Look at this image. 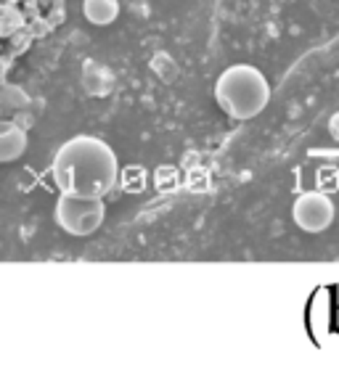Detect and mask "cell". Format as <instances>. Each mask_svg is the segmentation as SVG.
<instances>
[{
  "label": "cell",
  "mask_w": 339,
  "mask_h": 365,
  "mask_svg": "<svg viewBox=\"0 0 339 365\" xmlns=\"http://www.w3.org/2000/svg\"><path fill=\"white\" fill-rule=\"evenodd\" d=\"M51 175L61 193L103 199L119 182V159L101 138L77 135L56 151Z\"/></svg>",
  "instance_id": "1"
},
{
  "label": "cell",
  "mask_w": 339,
  "mask_h": 365,
  "mask_svg": "<svg viewBox=\"0 0 339 365\" xmlns=\"http://www.w3.org/2000/svg\"><path fill=\"white\" fill-rule=\"evenodd\" d=\"M215 103L231 119H252L270 103V83L252 64H233L215 83Z\"/></svg>",
  "instance_id": "2"
},
{
  "label": "cell",
  "mask_w": 339,
  "mask_h": 365,
  "mask_svg": "<svg viewBox=\"0 0 339 365\" xmlns=\"http://www.w3.org/2000/svg\"><path fill=\"white\" fill-rule=\"evenodd\" d=\"M106 204L98 196H77V193H61L56 201L54 220L56 225L69 236H91L103 225Z\"/></svg>",
  "instance_id": "3"
},
{
  "label": "cell",
  "mask_w": 339,
  "mask_h": 365,
  "mask_svg": "<svg viewBox=\"0 0 339 365\" xmlns=\"http://www.w3.org/2000/svg\"><path fill=\"white\" fill-rule=\"evenodd\" d=\"M27 151V135L14 122H0V162H16Z\"/></svg>",
  "instance_id": "5"
},
{
  "label": "cell",
  "mask_w": 339,
  "mask_h": 365,
  "mask_svg": "<svg viewBox=\"0 0 339 365\" xmlns=\"http://www.w3.org/2000/svg\"><path fill=\"white\" fill-rule=\"evenodd\" d=\"M334 217H337L334 201L326 193H318V191L303 193L292 207L294 225L300 230H305V233H323V230H329Z\"/></svg>",
  "instance_id": "4"
},
{
  "label": "cell",
  "mask_w": 339,
  "mask_h": 365,
  "mask_svg": "<svg viewBox=\"0 0 339 365\" xmlns=\"http://www.w3.org/2000/svg\"><path fill=\"white\" fill-rule=\"evenodd\" d=\"M329 133H331V138L339 143V111L337 114H331V119H329Z\"/></svg>",
  "instance_id": "7"
},
{
  "label": "cell",
  "mask_w": 339,
  "mask_h": 365,
  "mask_svg": "<svg viewBox=\"0 0 339 365\" xmlns=\"http://www.w3.org/2000/svg\"><path fill=\"white\" fill-rule=\"evenodd\" d=\"M83 14L96 27H109L119 16V0H83Z\"/></svg>",
  "instance_id": "6"
}]
</instances>
